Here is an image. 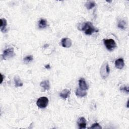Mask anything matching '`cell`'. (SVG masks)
I'll use <instances>...</instances> for the list:
<instances>
[{"mask_svg":"<svg viewBox=\"0 0 129 129\" xmlns=\"http://www.w3.org/2000/svg\"><path fill=\"white\" fill-rule=\"evenodd\" d=\"M78 29L85 32L86 35H90L94 32H98V30L96 29L93 24L90 22H87L79 24L78 27Z\"/></svg>","mask_w":129,"mask_h":129,"instance_id":"cell-1","label":"cell"},{"mask_svg":"<svg viewBox=\"0 0 129 129\" xmlns=\"http://www.w3.org/2000/svg\"><path fill=\"white\" fill-rule=\"evenodd\" d=\"M100 75L103 79H105L109 75L110 69L109 65L107 62H104L100 68Z\"/></svg>","mask_w":129,"mask_h":129,"instance_id":"cell-2","label":"cell"},{"mask_svg":"<svg viewBox=\"0 0 129 129\" xmlns=\"http://www.w3.org/2000/svg\"><path fill=\"white\" fill-rule=\"evenodd\" d=\"M103 42L107 50L109 51H112L116 48V44L112 39H104Z\"/></svg>","mask_w":129,"mask_h":129,"instance_id":"cell-3","label":"cell"},{"mask_svg":"<svg viewBox=\"0 0 129 129\" xmlns=\"http://www.w3.org/2000/svg\"><path fill=\"white\" fill-rule=\"evenodd\" d=\"M49 103V99L46 97H41L38 99L36 104L37 106L40 108H46Z\"/></svg>","mask_w":129,"mask_h":129,"instance_id":"cell-4","label":"cell"},{"mask_svg":"<svg viewBox=\"0 0 129 129\" xmlns=\"http://www.w3.org/2000/svg\"><path fill=\"white\" fill-rule=\"evenodd\" d=\"M15 54L13 48H9L5 50L2 55V57L4 60H7L13 58L15 56Z\"/></svg>","mask_w":129,"mask_h":129,"instance_id":"cell-5","label":"cell"},{"mask_svg":"<svg viewBox=\"0 0 129 129\" xmlns=\"http://www.w3.org/2000/svg\"><path fill=\"white\" fill-rule=\"evenodd\" d=\"M61 44L63 47L66 48H69L72 46V42L70 38L65 37L62 39Z\"/></svg>","mask_w":129,"mask_h":129,"instance_id":"cell-6","label":"cell"},{"mask_svg":"<svg viewBox=\"0 0 129 129\" xmlns=\"http://www.w3.org/2000/svg\"><path fill=\"white\" fill-rule=\"evenodd\" d=\"M77 123L79 128H85L86 127V120L84 117H80L77 121Z\"/></svg>","mask_w":129,"mask_h":129,"instance_id":"cell-7","label":"cell"},{"mask_svg":"<svg viewBox=\"0 0 129 129\" xmlns=\"http://www.w3.org/2000/svg\"><path fill=\"white\" fill-rule=\"evenodd\" d=\"M79 88L82 90H87L88 89V86L86 84V82L84 79L81 78L79 80Z\"/></svg>","mask_w":129,"mask_h":129,"instance_id":"cell-8","label":"cell"},{"mask_svg":"<svg viewBox=\"0 0 129 129\" xmlns=\"http://www.w3.org/2000/svg\"><path fill=\"white\" fill-rule=\"evenodd\" d=\"M115 67L119 70L123 69L124 66V61L122 59H118L116 60L115 62Z\"/></svg>","mask_w":129,"mask_h":129,"instance_id":"cell-9","label":"cell"},{"mask_svg":"<svg viewBox=\"0 0 129 129\" xmlns=\"http://www.w3.org/2000/svg\"><path fill=\"white\" fill-rule=\"evenodd\" d=\"M1 21V25H0V28H1V31L5 32L6 31V26L7 25V20L5 18H1L0 19Z\"/></svg>","mask_w":129,"mask_h":129,"instance_id":"cell-10","label":"cell"},{"mask_svg":"<svg viewBox=\"0 0 129 129\" xmlns=\"http://www.w3.org/2000/svg\"><path fill=\"white\" fill-rule=\"evenodd\" d=\"M40 85L42 87V88L44 89V91L48 90L50 88V81L49 80H46L42 81L40 84Z\"/></svg>","mask_w":129,"mask_h":129,"instance_id":"cell-11","label":"cell"},{"mask_svg":"<svg viewBox=\"0 0 129 129\" xmlns=\"http://www.w3.org/2000/svg\"><path fill=\"white\" fill-rule=\"evenodd\" d=\"M71 91L68 89H64L63 90L60 94V96L63 99H67L70 95Z\"/></svg>","mask_w":129,"mask_h":129,"instance_id":"cell-12","label":"cell"},{"mask_svg":"<svg viewBox=\"0 0 129 129\" xmlns=\"http://www.w3.org/2000/svg\"><path fill=\"white\" fill-rule=\"evenodd\" d=\"M14 80V83H15V86L16 87H21L23 86V82H22V81L21 80V79L18 76H15Z\"/></svg>","mask_w":129,"mask_h":129,"instance_id":"cell-13","label":"cell"},{"mask_svg":"<svg viewBox=\"0 0 129 129\" xmlns=\"http://www.w3.org/2000/svg\"><path fill=\"white\" fill-rule=\"evenodd\" d=\"M75 94L78 97H83L87 95V92L85 91L82 90L80 88H77Z\"/></svg>","mask_w":129,"mask_h":129,"instance_id":"cell-14","label":"cell"},{"mask_svg":"<svg viewBox=\"0 0 129 129\" xmlns=\"http://www.w3.org/2000/svg\"><path fill=\"white\" fill-rule=\"evenodd\" d=\"M47 26V21L45 19H41L38 22V27L41 29L46 28Z\"/></svg>","mask_w":129,"mask_h":129,"instance_id":"cell-15","label":"cell"},{"mask_svg":"<svg viewBox=\"0 0 129 129\" xmlns=\"http://www.w3.org/2000/svg\"><path fill=\"white\" fill-rule=\"evenodd\" d=\"M85 5L87 9L90 10L95 6L96 3L94 1H87Z\"/></svg>","mask_w":129,"mask_h":129,"instance_id":"cell-16","label":"cell"},{"mask_svg":"<svg viewBox=\"0 0 129 129\" xmlns=\"http://www.w3.org/2000/svg\"><path fill=\"white\" fill-rule=\"evenodd\" d=\"M117 26L119 28L121 29H125V27H126V22L124 20H120L119 21V22L118 23V25Z\"/></svg>","mask_w":129,"mask_h":129,"instance_id":"cell-17","label":"cell"},{"mask_svg":"<svg viewBox=\"0 0 129 129\" xmlns=\"http://www.w3.org/2000/svg\"><path fill=\"white\" fill-rule=\"evenodd\" d=\"M33 56L31 55H29V56H26L23 60L25 64H28L30 62H31L32 61H33Z\"/></svg>","mask_w":129,"mask_h":129,"instance_id":"cell-18","label":"cell"},{"mask_svg":"<svg viewBox=\"0 0 129 129\" xmlns=\"http://www.w3.org/2000/svg\"><path fill=\"white\" fill-rule=\"evenodd\" d=\"M90 128H95V129H101L102 127L99 125V124L97 122H96L92 124V125L90 127Z\"/></svg>","mask_w":129,"mask_h":129,"instance_id":"cell-19","label":"cell"},{"mask_svg":"<svg viewBox=\"0 0 129 129\" xmlns=\"http://www.w3.org/2000/svg\"><path fill=\"white\" fill-rule=\"evenodd\" d=\"M120 90L123 91L124 92H126V93H128V86H123L120 88Z\"/></svg>","mask_w":129,"mask_h":129,"instance_id":"cell-20","label":"cell"},{"mask_svg":"<svg viewBox=\"0 0 129 129\" xmlns=\"http://www.w3.org/2000/svg\"><path fill=\"white\" fill-rule=\"evenodd\" d=\"M45 67H46V68L47 69H49L51 68V67H50V64L47 65L45 66Z\"/></svg>","mask_w":129,"mask_h":129,"instance_id":"cell-21","label":"cell"},{"mask_svg":"<svg viewBox=\"0 0 129 129\" xmlns=\"http://www.w3.org/2000/svg\"><path fill=\"white\" fill-rule=\"evenodd\" d=\"M1 77H2V80H1V83H2L3 81V78H4V76L1 74Z\"/></svg>","mask_w":129,"mask_h":129,"instance_id":"cell-22","label":"cell"},{"mask_svg":"<svg viewBox=\"0 0 129 129\" xmlns=\"http://www.w3.org/2000/svg\"><path fill=\"white\" fill-rule=\"evenodd\" d=\"M126 107H127V108H128V100H127V103H126Z\"/></svg>","mask_w":129,"mask_h":129,"instance_id":"cell-23","label":"cell"}]
</instances>
